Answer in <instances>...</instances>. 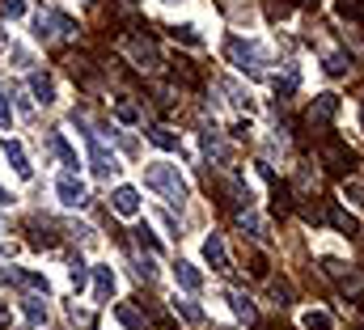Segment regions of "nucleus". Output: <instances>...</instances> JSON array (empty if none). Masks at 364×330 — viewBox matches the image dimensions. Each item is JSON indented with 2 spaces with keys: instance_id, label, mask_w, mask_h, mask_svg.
<instances>
[{
  "instance_id": "36",
  "label": "nucleus",
  "mask_w": 364,
  "mask_h": 330,
  "mask_svg": "<svg viewBox=\"0 0 364 330\" xmlns=\"http://www.w3.org/2000/svg\"><path fill=\"white\" fill-rule=\"evenodd\" d=\"M13 64H17V68H30V64H34L26 47H13Z\"/></svg>"
},
{
  "instance_id": "25",
  "label": "nucleus",
  "mask_w": 364,
  "mask_h": 330,
  "mask_svg": "<svg viewBox=\"0 0 364 330\" xmlns=\"http://www.w3.org/2000/svg\"><path fill=\"white\" fill-rule=\"evenodd\" d=\"M229 305H233V313L242 317V322H254L258 313H254V305L246 301V292H229Z\"/></svg>"
},
{
  "instance_id": "7",
  "label": "nucleus",
  "mask_w": 364,
  "mask_h": 330,
  "mask_svg": "<svg viewBox=\"0 0 364 330\" xmlns=\"http://www.w3.org/2000/svg\"><path fill=\"white\" fill-rule=\"evenodd\" d=\"M221 191H225V199H229V203H237V207H250V203H254V195H250V187H246V178H242V174H233V170L225 174V182H221Z\"/></svg>"
},
{
  "instance_id": "6",
  "label": "nucleus",
  "mask_w": 364,
  "mask_h": 330,
  "mask_svg": "<svg viewBox=\"0 0 364 330\" xmlns=\"http://www.w3.org/2000/svg\"><path fill=\"white\" fill-rule=\"evenodd\" d=\"M127 51H132V60H136V68H140V72H152V68L161 64L157 42H152V38H127Z\"/></svg>"
},
{
  "instance_id": "2",
  "label": "nucleus",
  "mask_w": 364,
  "mask_h": 330,
  "mask_svg": "<svg viewBox=\"0 0 364 330\" xmlns=\"http://www.w3.org/2000/svg\"><path fill=\"white\" fill-rule=\"evenodd\" d=\"M144 187H152L166 203H187V182L178 174V165H166V161H152L148 170H144Z\"/></svg>"
},
{
  "instance_id": "13",
  "label": "nucleus",
  "mask_w": 364,
  "mask_h": 330,
  "mask_svg": "<svg viewBox=\"0 0 364 330\" xmlns=\"http://www.w3.org/2000/svg\"><path fill=\"white\" fill-rule=\"evenodd\" d=\"M203 152H207V161L229 165V144H225V140H221V132H212V127L203 132Z\"/></svg>"
},
{
  "instance_id": "14",
  "label": "nucleus",
  "mask_w": 364,
  "mask_h": 330,
  "mask_svg": "<svg viewBox=\"0 0 364 330\" xmlns=\"http://www.w3.org/2000/svg\"><path fill=\"white\" fill-rule=\"evenodd\" d=\"M30 93H34V102L51 106V102H56V81H51L47 72H30Z\"/></svg>"
},
{
  "instance_id": "11",
  "label": "nucleus",
  "mask_w": 364,
  "mask_h": 330,
  "mask_svg": "<svg viewBox=\"0 0 364 330\" xmlns=\"http://www.w3.org/2000/svg\"><path fill=\"white\" fill-rule=\"evenodd\" d=\"M111 207H115L119 216H140V191H136V187H119V191L111 195Z\"/></svg>"
},
{
  "instance_id": "41",
  "label": "nucleus",
  "mask_w": 364,
  "mask_h": 330,
  "mask_svg": "<svg viewBox=\"0 0 364 330\" xmlns=\"http://www.w3.org/2000/svg\"><path fill=\"white\" fill-rule=\"evenodd\" d=\"M9 199H13V195H9V191H0V207H5V203H9Z\"/></svg>"
},
{
  "instance_id": "21",
  "label": "nucleus",
  "mask_w": 364,
  "mask_h": 330,
  "mask_svg": "<svg viewBox=\"0 0 364 330\" xmlns=\"http://www.w3.org/2000/svg\"><path fill=\"white\" fill-rule=\"evenodd\" d=\"M111 110H115L119 123H140V110H136L132 102H123V97H111Z\"/></svg>"
},
{
  "instance_id": "12",
  "label": "nucleus",
  "mask_w": 364,
  "mask_h": 330,
  "mask_svg": "<svg viewBox=\"0 0 364 330\" xmlns=\"http://www.w3.org/2000/svg\"><path fill=\"white\" fill-rule=\"evenodd\" d=\"M115 288H119L115 271H111V267H93V297H97V301H111Z\"/></svg>"
},
{
  "instance_id": "22",
  "label": "nucleus",
  "mask_w": 364,
  "mask_h": 330,
  "mask_svg": "<svg viewBox=\"0 0 364 330\" xmlns=\"http://www.w3.org/2000/svg\"><path fill=\"white\" fill-rule=\"evenodd\" d=\"M237 229H242L246 237H263V220H258V216H254V212L246 207V212L237 216Z\"/></svg>"
},
{
  "instance_id": "30",
  "label": "nucleus",
  "mask_w": 364,
  "mask_h": 330,
  "mask_svg": "<svg viewBox=\"0 0 364 330\" xmlns=\"http://www.w3.org/2000/svg\"><path fill=\"white\" fill-rule=\"evenodd\" d=\"M68 280H72V288H77V292L85 288V262H81V258H77V262L68 267Z\"/></svg>"
},
{
  "instance_id": "5",
  "label": "nucleus",
  "mask_w": 364,
  "mask_h": 330,
  "mask_svg": "<svg viewBox=\"0 0 364 330\" xmlns=\"http://www.w3.org/2000/svg\"><path fill=\"white\" fill-rule=\"evenodd\" d=\"M56 195H60V203H64V207H85V203H89V191H85V182H81L77 174H60Z\"/></svg>"
},
{
  "instance_id": "39",
  "label": "nucleus",
  "mask_w": 364,
  "mask_h": 330,
  "mask_svg": "<svg viewBox=\"0 0 364 330\" xmlns=\"http://www.w3.org/2000/svg\"><path fill=\"white\" fill-rule=\"evenodd\" d=\"M13 254V246H5V242H0V258H9Z\"/></svg>"
},
{
  "instance_id": "42",
  "label": "nucleus",
  "mask_w": 364,
  "mask_h": 330,
  "mask_svg": "<svg viewBox=\"0 0 364 330\" xmlns=\"http://www.w3.org/2000/svg\"><path fill=\"white\" fill-rule=\"evenodd\" d=\"M5 42H9V38H5V30H0V47H5Z\"/></svg>"
},
{
  "instance_id": "20",
  "label": "nucleus",
  "mask_w": 364,
  "mask_h": 330,
  "mask_svg": "<svg viewBox=\"0 0 364 330\" xmlns=\"http://www.w3.org/2000/svg\"><path fill=\"white\" fill-rule=\"evenodd\" d=\"M347 68H351V55L347 51H331L326 55V77H343Z\"/></svg>"
},
{
  "instance_id": "43",
  "label": "nucleus",
  "mask_w": 364,
  "mask_h": 330,
  "mask_svg": "<svg viewBox=\"0 0 364 330\" xmlns=\"http://www.w3.org/2000/svg\"><path fill=\"white\" fill-rule=\"evenodd\" d=\"M301 5H318V0H301Z\"/></svg>"
},
{
  "instance_id": "19",
  "label": "nucleus",
  "mask_w": 364,
  "mask_h": 330,
  "mask_svg": "<svg viewBox=\"0 0 364 330\" xmlns=\"http://www.w3.org/2000/svg\"><path fill=\"white\" fill-rule=\"evenodd\" d=\"M115 317L127 326V330H148V322H144V313H136L132 305H115Z\"/></svg>"
},
{
  "instance_id": "37",
  "label": "nucleus",
  "mask_w": 364,
  "mask_h": 330,
  "mask_svg": "<svg viewBox=\"0 0 364 330\" xmlns=\"http://www.w3.org/2000/svg\"><path fill=\"white\" fill-rule=\"evenodd\" d=\"M271 292H276V297H280V305H288V297H292V288H288V284H284V280H276V284H271Z\"/></svg>"
},
{
  "instance_id": "17",
  "label": "nucleus",
  "mask_w": 364,
  "mask_h": 330,
  "mask_svg": "<svg viewBox=\"0 0 364 330\" xmlns=\"http://www.w3.org/2000/svg\"><path fill=\"white\" fill-rule=\"evenodd\" d=\"M47 148H51V152H56V157H60L64 165H77V152L68 148V140H64L60 132H51V136H47Z\"/></svg>"
},
{
  "instance_id": "10",
  "label": "nucleus",
  "mask_w": 364,
  "mask_h": 330,
  "mask_svg": "<svg viewBox=\"0 0 364 330\" xmlns=\"http://www.w3.org/2000/svg\"><path fill=\"white\" fill-rule=\"evenodd\" d=\"M203 262L212 267V271H229V254H225V242L212 233V237H203Z\"/></svg>"
},
{
  "instance_id": "29",
  "label": "nucleus",
  "mask_w": 364,
  "mask_h": 330,
  "mask_svg": "<svg viewBox=\"0 0 364 330\" xmlns=\"http://www.w3.org/2000/svg\"><path fill=\"white\" fill-rule=\"evenodd\" d=\"M174 38H178V42H187V47H199V34H195V26H174Z\"/></svg>"
},
{
  "instance_id": "15",
  "label": "nucleus",
  "mask_w": 364,
  "mask_h": 330,
  "mask_svg": "<svg viewBox=\"0 0 364 330\" xmlns=\"http://www.w3.org/2000/svg\"><path fill=\"white\" fill-rule=\"evenodd\" d=\"M174 280H178L187 292H199V288H203V275L195 271V262H182V258L174 262Z\"/></svg>"
},
{
  "instance_id": "28",
  "label": "nucleus",
  "mask_w": 364,
  "mask_h": 330,
  "mask_svg": "<svg viewBox=\"0 0 364 330\" xmlns=\"http://www.w3.org/2000/svg\"><path fill=\"white\" fill-rule=\"evenodd\" d=\"M174 77H182V81H187V85H191V89H195V85H199V72H195V68H191V64H187V60H174Z\"/></svg>"
},
{
  "instance_id": "16",
  "label": "nucleus",
  "mask_w": 364,
  "mask_h": 330,
  "mask_svg": "<svg viewBox=\"0 0 364 330\" xmlns=\"http://www.w3.org/2000/svg\"><path fill=\"white\" fill-rule=\"evenodd\" d=\"M22 309H26V322H30L34 330L47 322V305H42V297H26V301H22Z\"/></svg>"
},
{
  "instance_id": "27",
  "label": "nucleus",
  "mask_w": 364,
  "mask_h": 330,
  "mask_svg": "<svg viewBox=\"0 0 364 330\" xmlns=\"http://www.w3.org/2000/svg\"><path fill=\"white\" fill-rule=\"evenodd\" d=\"M136 242H140V246H144L148 254H157V250H161V242L152 237V229H148V225H140V229H136Z\"/></svg>"
},
{
  "instance_id": "24",
  "label": "nucleus",
  "mask_w": 364,
  "mask_h": 330,
  "mask_svg": "<svg viewBox=\"0 0 364 330\" xmlns=\"http://www.w3.org/2000/svg\"><path fill=\"white\" fill-rule=\"evenodd\" d=\"M331 225H335L339 233H347V237H351V233L360 229V225H356V216H347L343 207H331Z\"/></svg>"
},
{
  "instance_id": "26",
  "label": "nucleus",
  "mask_w": 364,
  "mask_h": 330,
  "mask_svg": "<svg viewBox=\"0 0 364 330\" xmlns=\"http://www.w3.org/2000/svg\"><path fill=\"white\" fill-rule=\"evenodd\" d=\"M170 305H174V313H182L187 322H203V309H199V305H191V301H182V297H174Z\"/></svg>"
},
{
  "instance_id": "34",
  "label": "nucleus",
  "mask_w": 364,
  "mask_h": 330,
  "mask_svg": "<svg viewBox=\"0 0 364 330\" xmlns=\"http://www.w3.org/2000/svg\"><path fill=\"white\" fill-rule=\"evenodd\" d=\"M360 5H364V0H339V13L356 22V17H360Z\"/></svg>"
},
{
  "instance_id": "31",
  "label": "nucleus",
  "mask_w": 364,
  "mask_h": 330,
  "mask_svg": "<svg viewBox=\"0 0 364 330\" xmlns=\"http://www.w3.org/2000/svg\"><path fill=\"white\" fill-rule=\"evenodd\" d=\"M136 275H140V280H148V284L157 280V267H152V258H140V262H136Z\"/></svg>"
},
{
  "instance_id": "23",
  "label": "nucleus",
  "mask_w": 364,
  "mask_h": 330,
  "mask_svg": "<svg viewBox=\"0 0 364 330\" xmlns=\"http://www.w3.org/2000/svg\"><path fill=\"white\" fill-rule=\"evenodd\" d=\"M148 140L157 144V148H166V152H174V148H178V136H174L170 127H148Z\"/></svg>"
},
{
  "instance_id": "4",
  "label": "nucleus",
  "mask_w": 364,
  "mask_h": 330,
  "mask_svg": "<svg viewBox=\"0 0 364 330\" xmlns=\"http://www.w3.org/2000/svg\"><path fill=\"white\" fill-rule=\"evenodd\" d=\"M318 157L326 161V170H335V174L356 170V152H351L343 140H322V144H318Z\"/></svg>"
},
{
  "instance_id": "8",
  "label": "nucleus",
  "mask_w": 364,
  "mask_h": 330,
  "mask_svg": "<svg viewBox=\"0 0 364 330\" xmlns=\"http://www.w3.org/2000/svg\"><path fill=\"white\" fill-rule=\"evenodd\" d=\"M335 115H339V97L335 93H318L314 106H309V123H318V127H326Z\"/></svg>"
},
{
  "instance_id": "18",
  "label": "nucleus",
  "mask_w": 364,
  "mask_h": 330,
  "mask_svg": "<svg viewBox=\"0 0 364 330\" xmlns=\"http://www.w3.org/2000/svg\"><path fill=\"white\" fill-rule=\"evenodd\" d=\"M301 326H305V330H335L331 313H322V309H305V313H301Z\"/></svg>"
},
{
  "instance_id": "9",
  "label": "nucleus",
  "mask_w": 364,
  "mask_h": 330,
  "mask_svg": "<svg viewBox=\"0 0 364 330\" xmlns=\"http://www.w3.org/2000/svg\"><path fill=\"white\" fill-rule=\"evenodd\" d=\"M5 161L13 165L17 178H34V165H30V157H26V148L17 140H5Z\"/></svg>"
},
{
  "instance_id": "35",
  "label": "nucleus",
  "mask_w": 364,
  "mask_h": 330,
  "mask_svg": "<svg viewBox=\"0 0 364 330\" xmlns=\"http://www.w3.org/2000/svg\"><path fill=\"white\" fill-rule=\"evenodd\" d=\"M13 123V106H9V97L0 93V127H9Z\"/></svg>"
},
{
  "instance_id": "44",
  "label": "nucleus",
  "mask_w": 364,
  "mask_h": 330,
  "mask_svg": "<svg viewBox=\"0 0 364 330\" xmlns=\"http://www.w3.org/2000/svg\"><path fill=\"white\" fill-rule=\"evenodd\" d=\"M221 330H229V326H221Z\"/></svg>"
},
{
  "instance_id": "33",
  "label": "nucleus",
  "mask_w": 364,
  "mask_h": 330,
  "mask_svg": "<svg viewBox=\"0 0 364 330\" xmlns=\"http://www.w3.org/2000/svg\"><path fill=\"white\" fill-rule=\"evenodd\" d=\"M0 13H5V17H22L26 5H22V0H0Z\"/></svg>"
},
{
  "instance_id": "3",
  "label": "nucleus",
  "mask_w": 364,
  "mask_h": 330,
  "mask_svg": "<svg viewBox=\"0 0 364 330\" xmlns=\"http://www.w3.org/2000/svg\"><path fill=\"white\" fill-rule=\"evenodd\" d=\"M81 127H85V123H81ZM85 140H89V157H93L97 178L119 174V157H115V152H106V144H102V132H89V127H85Z\"/></svg>"
},
{
  "instance_id": "1",
  "label": "nucleus",
  "mask_w": 364,
  "mask_h": 330,
  "mask_svg": "<svg viewBox=\"0 0 364 330\" xmlns=\"http://www.w3.org/2000/svg\"><path fill=\"white\" fill-rule=\"evenodd\" d=\"M225 55H229V64L237 72H246V77H263L267 72V51L258 42H250V38H242V34L225 38Z\"/></svg>"
},
{
  "instance_id": "38",
  "label": "nucleus",
  "mask_w": 364,
  "mask_h": 330,
  "mask_svg": "<svg viewBox=\"0 0 364 330\" xmlns=\"http://www.w3.org/2000/svg\"><path fill=\"white\" fill-rule=\"evenodd\" d=\"M250 271H254V275H267V258L254 254V258H250Z\"/></svg>"
},
{
  "instance_id": "40",
  "label": "nucleus",
  "mask_w": 364,
  "mask_h": 330,
  "mask_svg": "<svg viewBox=\"0 0 364 330\" xmlns=\"http://www.w3.org/2000/svg\"><path fill=\"white\" fill-rule=\"evenodd\" d=\"M5 322H9V309H5V305H0V326H5Z\"/></svg>"
},
{
  "instance_id": "32",
  "label": "nucleus",
  "mask_w": 364,
  "mask_h": 330,
  "mask_svg": "<svg viewBox=\"0 0 364 330\" xmlns=\"http://www.w3.org/2000/svg\"><path fill=\"white\" fill-rule=\"evenodd\" d=\"M276 93H280V97H288V93H296V72H288L284 81L276 77Z\"/></svg>"
}]
</instances>
